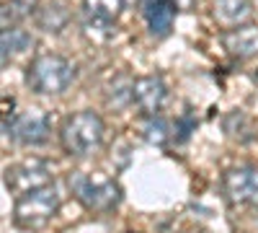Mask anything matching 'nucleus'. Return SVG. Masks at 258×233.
<instances>
[{"mask_svg": "<svg viewBox=\"0 0 258 233\" xmlns=\"http://www.w3.org/2000/svg\"><path fill=\"white\" fill-rule=\"evenodd\" d=\"M103 135H106L103 119L91 109H83L64 119L62 130H59V143L68 156L83 158V156L96 153L103 145Z\"/></svg>", "mask_w": 258, "mask_h": 233, "instance_id": "f257e3e1", "label": "nucleus"}, {"mask_svg": "<svg viewBox=\"0 0 258 233\" xmlns=\"http://www.w3.org/2000/svg\"><path fill=\"white\" fill-rule=\"evenodd\" d=\"M75 80V68L62 55H39L26 68V86L39 96H59Z\"/></svg>", "mask_w": 258, "mask_h": 233, "instance_id": "f03ea898", "label": "nucleus"}, {"mask_svg": "<svg viewBox=\"0 0 258 233\" xmlns=\"http://www.w3.org/2000/svg\"><path fill=\"white\" fill-rule=\"evenodd\" d=\"M70 189L75 200L91 210V213H111L121 205V184L111 176L103 174H85V171H75L70 176Z\"/></svg>", "mask_w": 258, "mask_h": 233, "instance_id": "7ed1b4c3", "label": "nucleus"}, {"mask_svg": "<svg viewBox=\"0 0 258 233\" xmlns=\"http://www.w3.org/2000/svg\"><path fill=\"white\" fill-rule=\"evenodd\" d=\"M59 210V195L52 184L39 187L34 192H26L16 197L13 207V223L24 230H36L41 225H47Z\"/></svg>", "mask_w": 258, "mask_h": 233, "instance_id": "20e7f679", "label": "nucleus"}, {"mask_svg": "<svg viewBox=\"0 0 258 233\" xmlns=\"http://www.w3.org/2000/svg\"><path fill=\"white\" fill-rule=\"evenodd\" d=\"M47 184H52V171L44 161L29 158V161H21L6 168V187L13 197L34 192V189L47 187Z\"/></svg>", "mask_w": 258, "mask_h": 233, "instance_id": "39448f33", "label": "nucleus"}, {"mask_svg": "<svg viewBox=\"0 0 258 233\" xmlns=\"http://www.w3.org/2000/svg\"><path fill=\"white\" fill-rule=\"evenodd\" d=\"M222 192L232 205L258 207V166H238L222 176Z\"/></svg>", "mask_w": 258, "mask_h": 233, "instance_id": "423d86ee", "label": "nucleus"}, {"mask_svg": "<svg viewBox=\"0 0 258 233\" xmlns=\"http://www.w3.org/2000/svg\"><path fill=\"white\" fill-rule=\"evenodd\" d=\"M168 96V86L160 75H142L129 83V101L137 107L142 117H155Z\"/></svg>", "mask_w": 258, "mask_h": 233, "instance_id": "0eeeda50", "label": "nucleus"}, {"mask_svg": "<svg viewBox=\"0 0 258 233\" xmlns=\"http://www.w3.org/2000/svg\"><path fill=\"white\" fill-rule=\"evenodd\" d=\"M49 132H52V122H49V114L44 109H29L24 114H18L8 130V135L18 145H31V148L47 143Z\"/></svg>", "mask_w": 258, "mask_h": 233, "instance_id": "6e6552de", "label": "nucleus"}, {"mask_svg": "<svg viewBox=\"0 0 258 233\" xmlns=\"http://www.w3.org/2000/svg\"><path fill=\"white\" fill-rule=\"evenodd\" d=\"M178 6L176 0H142V16L153 36H168L173 29Z\"/></svg>", "mask_w": 258, "mask_h": 233, "instance_id": "1a4fd4ad", "label": "nucleus"}, {"mask_svg": "<svg viewBox=\"0 0 258 233\" xmlns=\"http://www.w3.org/2000/svg\"><path fill=\"white\" fill-rule=\"evenodd\" d=\"M222 47L232 55V57H255L258 55V26L253 24H240V26H232L222 34Z\"/></svg>", "mask_w": 258, "mask_h": 233, "instance_id": "9d476101", "label": "nucleus"}, {"mask_svg": "<svg viewBox=\"0 0 258 233\" xmlns=\"http://www.w3.org/2000/svg\"><path fill=\"white\" fill-rule=\"evenodd\" d=\"M214 18L217 24L232 29V26H240L253 16V6L250 0H214Z\"/></svg>", "mask_w": 258, "mask_h": 233, "instance_id": "9b49d317", "label": "nucleus"}, {"mask_svg": "<svg viewBox=\"0 0 258 233\" xmlns=\"http://www.w3.org/2000/svg\"><path fill=\"white\" fill-rule=\"evenodd\" d=\"M126 0H83V11L91 21H101V24H116L119 16L124 13Z\"/></svg>", "mask_w": 258, "mask_h": 233, "instance_id": "f8f14e48", "label": "nucleus"}, {"mask_svg": "<svg viewBox=\"0 0 258 233\" xmlns=\"http://www.w3.org/2000/svg\"><path fill=\"white\" fill-rule=\"evenodd\" d=\"M31 44H34V39L24 29H16L13 26L8 31H0V65H6L8 60H13L16 55H21Z\"/></svg>", "mask_w": 258, "mask_h": 233, "instance_id": "ddd939ff", "label": "nucleus"}, {"mask_svg": "<svg viewBox=\"0 0 258 233\" xmlns=\"http://www.w3.org/2000/svg\"><path fill=\"white\" fill-rule=\"evenodd\" d=\"M142 135L150 145H165L170 137H173V130H170V124L163 119V117H147L145 119V127H142Z\"/></svg>", "mask_w": 258, "mask_h": 233, "instance_id": "4468645a", "label": "nucleus"}, {"mask_svg": "<svg viewBox=\"0 0 258 233\" xmlns=\"http://www.w3.org/2000/svg\"><path fill=\"white\" fill-rule=\"evenodd\" d=\"M64 24H68V13H64L59 6H47L39 13V26L47 31H59Z\"/></svg>", "mask_w": 258, "mask_h": 233, "instance_id": "2eb2a0df", "label": "nucleus"}, {"mask_svg": "<svg viewBox=\"0 0 258 233\" xmlns=\"http://www.w3.org/2000/svg\"><path fill=\"white\" fill-rule=\"evenodd\" d=\"M21 8H26V3H0V31L13 29L26 16V11H21Z\"/></svg>", "mask_w": 258, "mask_h": 233, "instance_id": "dca6fc26", "label": "nucleus"}, {"mask_svg": "<svg viewBox=\"0 0 258 233\" xmlns=\"http://www.w3.org/2000/svg\"><path fill=\"white\" fill-rule=\"evenodd\" d=\"M16 99L13 96H0V132H8L11 124L16 122Z\"/></svg>", "mask_w": 258, "mask_h": 233, "instance_id": "f3484780", "label": "nucleus"}, {"mask_svg": "<svg viewBox=\"0 0 258 233\" xmlns=\"http://www.w3.org/2000/svg\"><path fill=\"white\" fill-rule=\"evenodd\" d=\"M126 233H137V230H126Z\"/></svg>", "mask_w": 258, "mask_h": 233, "instance_id": "a211bd4d", "label": "nucleus"}]
</instances>
